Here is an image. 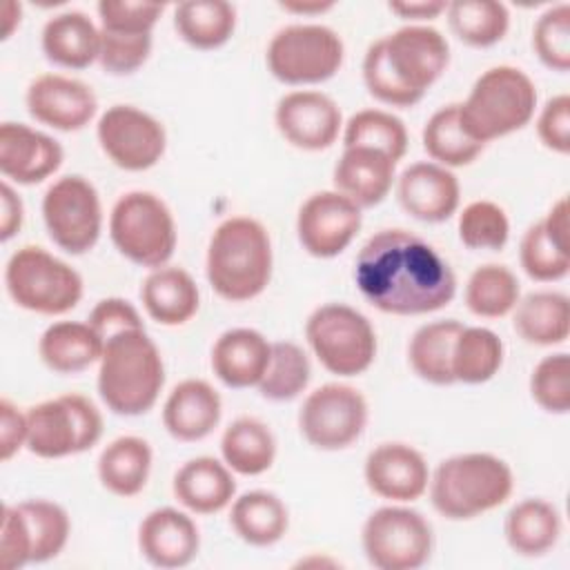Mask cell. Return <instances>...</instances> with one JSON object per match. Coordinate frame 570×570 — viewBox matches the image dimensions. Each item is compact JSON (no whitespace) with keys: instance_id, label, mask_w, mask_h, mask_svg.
<instances>
[{"instance_id":"obj_43","label":"cell","mask_w":570,"mask_h":570,"mask_svg":"<svg viewBox=\"0 0 570 570\" xmlns=\"http://www.w3.org/2000/svg\"><path fill=\"white\" fill-rule=\"evenodd\" d=\"M309 376L312 367L303 347L292 341H276L272 343L269 365L256 387L263 399L292 401L307 387Z\"/></svg>"},{"instance_id":"obj_25","label":"cell","mask_w":570,"mask_h":570,"mask_svg":"<svg viewBox=\"0 0 570 570\" xmlns=\"http://www.w3.org/2000/svg\"><path fill=\"white\" fill-rule=\"evenodd\" d=\"M396 163L372 147H343L334 165V187L363 207L379 205L394 185Z\"/></svg>"},{"instance_id":"obj_22","label":"cell","mask_w":570,"mask_h":570,"mask_svg":"<svg viewBox=\"0 0 570 570\" xmlns=\"http://www.w3.org/2000/svg\"><path fill=\"white\" fill-rule=\"evenodd\" d=\"M198 548V525L176 508H156L138 525V550L154 568L174 570L189 566Z\"/></svg>"},{"instance_id":"obj_53","label":"cell","mask_w":570,"mask_h":570,"mask_svg":"<svg viewBox=\"0 0 570 570\" xmlns=\"http://www.w3.org/2000/svg\"><path fill=\"white\" fill-rule=\"evenodd\" d=\"M27 445V412L22 414L9 399L0 401V461H9Z\"/></svg>"},{"instance_id":"obj_5","label":"cell","mask_w":570,"mask_h":570,"mask_svg":"<svg viewBox=\"0 0 570 570\" xmlns=\"http://www.w3.org/2000/svg\"><path fill=\"white\" fill-rule=\"evenodd\" d=\"M537 109V87L532 78L512 65L485 69L472 85L468 98L459 102L463 131L485 145L494 138L523 129Z\"/></svg>"},{"instance_id":"obj_44","label":"cell","mask_w":570,"mask_h":570,"mask_svg":"<svg viewBox=\"0 0 570 570\" xmlns=\"http://www.w3.org/2000/svg\"><path fill=\"white\" fill-rule=\"evenodd\" d=\"M519 261L523 272L539 283L561 281L570 272L568 247L550 238L541 220L530 225L523 234L519 245Z\"/></svg>"},{"instance_id":"obj_6","label":"cell","mask_w":570,"mask_h":570,"mask_svg":"<svg viewBox=\"0 0 570 570\" xmlns=\"http://www.w3.org/2000/svg\"><path fill=\"white\" fill-rule=\"evenodd\" d=\"M4 287L18 307L45 316L65 314L82 298L80 274L38 245H24L9 256Z\"/></svg>"},{"instance_id":"obj_40","label":"cell","mask_w":570,"mask_h":570,"mask_svg":"<svg viewBox=\"0 0 570 570\" xmlns=\"http://www.w3.org/2000/svg\"><path fill=\"white\" fill-rule=\"evenodd\" d=\"M445 13L452 33L470 47H492L510 27L508 7L494 0H454L448 2Z\"/></svg>"},{"instance_id":"obj_12","label":"cell","mask_w":570,"mask_h":570,"mask_svg":"<svg viewBox=\"0 0 570 570\" xmlns=\"http://www.w3.org/2000/svg\"><path fill=\"white\" fill-rule=\"evenodd\" d=\"M42 220L49 238L67 254L80 256L94 249L102 232L96 187L78 174L58 178L42 196Z\"/></svg>"},{"instance_id":"obj_21","label":"cell","mask_w":570,"mask_h":570,"mask_svg":"<svg viewBox=\"0 0 570 570\" xmlns=\"http://www.w3.org/2000/svg\"><path fill=\"white\" fill-rule=\"evenodd\" d=\"M62 165V147L51 136L24 125H0V171L18 185H38Z\"/></svg>"},{"instance_id":"obj_3","label":"cell","mask_w":570,"mask_h":570,"mask_svg":"<svg viewBox=\"0 0 570 570\" xmlns=\"http://www.w3.org/2000/svg\"><path fill=\"white\" fill-rule=\"evenodd\" d=\"M272 240L267 229L249 216L223 220L207 245L205 272L212 289L229 301H252L272 278Z\"/></svg>"},{"instance_id":"obj_38","label":"cell","mask_w":570,"mask_h":570,"mask_svg":"<svg viewBox=\"0 0 570 570\" xmlns=\"http://www.w3.org/2000/svg\"><path fill=\"white\" fill-rule=\"evenodd\" d=\"M503 341L488 327H465L459 332L452 350L454 383L479 385L490 381L503 365Z\"/></svg>"},{"instance_id":"obj_23","label":"cell","mask_w":570,"mask_h":570,"mask_svg":"<svg viewBox=\"0 0 570 570\" xmlns=\"http://www.w3.org/2000/svg\"><path fill=\"white\" fill-rule=\"evenodd\" d=\"M223 414L220 394L203 379L180 381L163 405V425L176 441H200L214 432Z\"/></svg>"},{"instance_id":"obj_30","label":"cell","mask_w":570,"mask_h":570,"mask_svg":"<svg viewBox=\"0 0 570 570\" xmlns=\"http://www.w3.org/2000/svg\"><path fill=\"white\" fill-rule=\"evenodd\" d=\"M512 325L530 345H561L570 334V301L561 292H530L514 305Z\"/></svg>"},{"instance_id":"obj_37","label":"cell","mask_w":570,"mask_h":570,"mask_svg":"<svg viewBox=\"0 0 570 570\" xmlns=\"http://www.w3.org/2000/svg\"><path fill=\"white\" fill-rule=\"evenodd\" d=\"M20 514L31 563H42L62 552L71 534V521L62 505L47 499H27L16 503Z\"/></svg>"},{"instance_id":"obj_52","label":"cell","mask_w":570,"mask_h":570,"mask_svg":"<svg viewBox=\"0 0 570 570\" xmlns=\"http://www.w3.org/2000/svg\"><path fill=\"white\" fill-rule=\"evenodd\" d=\"M87 323L102 336V341L109 338L111 334L122 332V330L145 327L138 309L129 301L118 298V296H109V298L98 301L94 305V309L89 312Z\"/></svg>"},{"instance_id":"obj_8","label":"cell","mask_w":570,"mask_h":570,"mask_svg":"<svg viewBox=\"0 0 570 570\" xmlns=\"http://www.w3.org/2000/svg\"><path fill=\"white\" fill-rule=\"evenodd\" d=\"M305 338L318 363L338 376L363 374L376 358L372 323L345 303L316 307L305 323Z\"/></svg>"},{"instance_id":"obj_15","label":"cell","mask_w":570,"mask_h":570,"mask_svg":"<svg viewBox=\"0 0 570 570\" xmlns=\"http://www.w3.org/2000/svg\"><path fill=\"white\" fill-rule=\"evenodd\" d=\"M379 40L390 71L419 100L448 69L450 45L434 27L407 24Z\"/></svg>"},{"instance_id":"obj_18","label":"cell","mask_w":570,"mask_h":570,"mask_svg":"<svg viewBox=\"0 0 570 570\" xmlns=\"http://www.w3.org/2000/svg\"><path fill=\"white\" fill-rule=\"evenodd\" d=\"M27 111L33 120L58 131H78L91 122L98 111L96 94L78 78L62 73H42L27 87Z\"/></svg>"},{"instance_id":"obj_29","label":"cell","mask_w":570,"mask_h":570,"mask_svg":"<svg viewBox=\"0 0 570 570\" xmlns=\"http://www.w3.org/2000/svg\"><path fill=\"white\" fill-rule=\"evenodd\" d=\"M105 341L89 325L80 321L51 323L40 341L38 354L42 363L58 374H78L100 361Z\"/></svg>"},{"instance_id":"obj_19","label":"cell","mask_w":570,"mask_h":570,"mask_svg":"<svg viewBox=\"0 0 570 570\" xmlns=\"http://www.w3.org/2000/svg\"><path fill=\"white\" fill-rule=\"evenodd\" d=\"M367 488L387 501H416L430 483V470L423 454L399 441L376 445L363 465Z\"/></svg>"},{"instance_id":"obj_47","label":"cell","mask_w":570,"mask_h":570,"mask_svg":"<svg viewBox=\"0 0 570 570\" xmlns=\"http://www.w3.org/2000/svg\"><path fill=\"white\" fill-rule=\"evenodd\" d=\"M534 403L550 414L570 412V356L566 352L543 356L530 374Z\"/></svg>"},{"instance_id":"obj_27","label":"cell","mask_w":570,"mask_h":570,"mask_svg":"<svg viewBox=\"0 0 570 570\" xmlns=\"http://www.w3.org/2000/svg\"><path fill=\"white\" fill-rule=\"evenodd\" d=\"M140 301L149 318L174 327L187 323L200 305L196 281L183 267H156L140 287Z\"/></svg>"},{"instance_id":"obj_50","label":"cell","mask_w":570,"mask_h":570,"mask_svg":"<svg viewBox=\"0 0 570 570\" xmlns=\"http://www.w3.org/2000/svg\"><path fill=\"white\" fill-rule=\"evenodd\" d=\"M363 82L367 87V91L392 107H412L419 102L416 96H412L399 80L396 76L390 71L385 58H383V49H381V40L372 42L365 51L363 58Z\"/></svg>"},{"instance_id":"obj_13","label":"cell","mask_w":570,"mask_h":570,"mask_svg":"<svg viewBox=\"0 0 570 570\" xmlns=\"http://www.w3.org/2000/svg\"><path fill=\"white\" fill-rule=\"evenodd\" d=\"M367 425L365 396L345 383H325L309 392L298 412V430L318 450L350 448Z\"/></svg>"},{"instance_id":"obj_9","label":"cell","mask_w":570,"mask_h":570,"mask_svg":"<svg viewBox=\"0 0 570 570\" xmlns=\"http://www.w3.org/2000/svg\"><path fill=\"white\" fill-rule=\"evenodd\" d=\"M102 416L82 394H60L27 410V450L40 459H62L94 448Z\"/></svg>"},{"instance_id":"obj_10","label":"cell","mask_w":570,"mask_h":570,"mask_svg":"<svg viewBox=\"0 0 570 570\" xmlns=\"http://www.w3.org/2000/svg\"><path fill=\"white\" fill-rule=\"evenodd\" d=\"M345 45L325 24H287L267 45V67L285 85H316L330 80L343 65Z\"/></svg>"},{"instance_id":"obj_20","label":"cell","mask_w":570,"mask_h":570,"mask_svg":"<svg viewBox=\"0 0 570 570\" xmlns=\"http://www.w3.org/2000/svg\"><path fill=\"white\" fill-rule=\"evenodd\" d=\"M396 196L401 207L416 220L443 223L461 200L459 178L436 163H412L396 178Z\"/></svg>"},{"instance_id":"obj_45","label":"cell","mask_w":570,"mask_h":570,"mask_svg":"<svg viewBox=\"0 0 570 570\" xmlns=\"http://www.w3.org/2000/svg\"><path fill=\"white\" fill-rule=\"evenodd\" d=\"M459 238L468 249H503L510 238L505 209L492 200H472L459 214Z\"/></svg>"},{"instance_id":"obj_24","label":"cell","mask_w":570,"mask_h":570,"mask_svg":"<svg viewBox=\"0 0 570 570\" xmlns=\"http://www.w3.org/2000/svg\"><path fill=\"white\" fill-rule=\"evenodd\" d=\"M272 343L252 327L223 332L212 347V370L227 387L243 390L258 385L269 365Z\"/></svg>"},{"instance_id":"obj_49","label":"cell","mask_w":570,"mask_h":570,"mask_svg":"<svg viewBox=\"0 0 570 570\" xmlns=\"http://www.w3.org/2000/svg\"><path fill=\"white\" fill-rule=\"evenodd\" d=\"M163 9L158 2L102 0L98 2L100 29L114 33H151Z\"/></svg>"},{"instance_id":"obj_57","label":"cell","mask_w":570,"mask_h":570,"mask_svg":"<svg viewBox=\"0 0 570 570\" xmlns=\"http://www.w3.org/2000/svg\"><path fill=\"white\" fill-rule=\"evenodd\" d=\"M20 13H22V9H20V4H18V2L9 0V2L4 4V9H2V16H4V24H2V40L11 38V33H13V29H16V22H20Z\"/></svg>"},{"instance_id":"obj_28","label":"cell","mask_w":570,"mask_h":570,"mask_svg":"<svg viewBox=\"0 0 570 570\" xmlns=\"http://www.w3.org/2000/svg\"><path fill=\"white\" fill-rule=\"evenodd\" d=\"M42 51L65 69H85L100 56V29L82 11H65L42 27Z\"/></svg>"},{"instance_id":"obj_46","label":"cell","mask_w":570,"mask_h":570,"mask_svg":"<svg viewBox=\"0 0 570 570\" xmlns=\"http://www.w3.org/2000/svg\"><path fill=\"white\" fill-rule=\"evenodd\" d=\"M532 47L539 60L559 73L570 69V4L546 9L532 29Z\"/></svg>"},{"instance_id":"obj_48","label":"cell","mask_w":570,"mask_h":570,"mask_svg":"<svg viewBox=\"0 0 570 570\" xmlns=\"http://www.w3.org/2000/svg\"><path fill=\"white\" fill-rule=\"evenodd\" d=\"M151 53V33H114L100 29L98 62L105 73L129 76L138 71Z\"/></svg>"},{"instance_id":"obj_1","label":"cell","mask_w":570,"mask_h":570,"mask_svg":"<svg viewBox=\"0 0 570 570\" xmlns=\"http://www.w3.org/2000/svg\"><path fill=\"white\" fill-rule=\"evenodd\" d=\"M354 281L363 298L394 316L430 314L456 294L450 263L410 229H381L365 240L354 261Z\"/></svg>"},{"instance_id":"obj_36","label":"cell","mask_w":570,"mask_h":570,"mask_svg":"<svg viewBox=\"0 0 570 570\" xmlns=\"http://www.w3.org/2000/svg\"><path fill=\"white\" fill-rule=\"evenodd\" d=\"M174 29L194 49L223 47L236 29V9L225 0H187L174 9Z\"/></svg>"},{"instance_id":"obj_33","label":"cell","mask_w":570,"mask_h":570,"mask_svg":"<svg viewBox=\"0 0 570 570\" xmlns=\"http://www.w3.org/2000/svg\"><path fill=\"white\" fill-rule=\"evenodd\" d=\"M229 525L245 543L265 548L285 537L289 512L278 494L267 490H249L234 499Z\"/></svg>"},{"instance_id":"obj_7","label":"cell","mask_w":570,"mask_h":570,"mask_svg":"<svg viewBox=\"0 0 570 570\" xmlns=\"http://www.w3.org/2000/svg\"><path fill=\"white\" fill-rule=\"evenodd\" d=\"M116 249L140 267H163L176 249V223L165 200L151 191L122 194L109 214Z\"/></svg>"},{"instance_id":"obj_32","label":"cell","mask_w":570,"mask_h":570,"mask_svg":"<svg viewBox=\"0 0 570 570\" xmlns=\"http://www.w3.org/2000/svg\"><path fill=\"white\" fill-rule=\"evenodd\" d=\"M96 470L105 490L122 499L136 497L151 472V448L140 436H118L100 452Z\"/></svg>"},{"instance_id":"obj_39","label":"cell","mask_w":570,"mask_h":570,"mask_svg":"<svg viewBox=\"0 0 570 570\" xmlns=\"http://www.w3.org/2000/svg\"><path fill=\"white\" fill-rule=\"evenodd\" d=\"M485 145L472 140L459 120V102L445 105L430 116L423 127V149L441 167L470 165Z\"/></svg>"},{"instance_id":"obj_35","label":"cell","mask_w":570,"mask_h":570,"mask_svg":"<svg viewBox=\"0 0 570 570\" xmlns=\"http://www.w3.org/2000/svg\"><path fill=\"white\" fill-rule=\"evenodd\" d=\"M463 323L456 318L421 325L407 345V361L414 374L432 385H452V350Z\"/></svg>"},{"instance_id":"obj_11","label":"cell","mask_w":570,"mask_h":570,"mask_svg":"<svg viewBox=\"0 0 570 570\" xmlns=\"http://www.w3.org/2000/svg\"><path fill=\"white\" fill-rule=\"evenodd\" d=\"M361 541L370 566L376 570H416L428 563L434 546L425 517L401 505L374 510L363 523Z\"/></svg>"},{"instance_id":"obj_34","label":"cell","mask_w":570,"mask_h":570,"mask_svg":"<svg viewBox=\"0 0 570 570\" xmlns=\"http://www.w3.org/2000/svg\"><path fill=\"white\" fill-rule=\"evenodd\" d=\"M220 454L229 470L243 476H258L267 472L276 459V439L263 421L240 416L225 428Z\"/></svg>"},{"instance_id":"obj_55","label":"cell","mask_w":570,"mask_h":570,"mask_svg":"<svg viewBox=\"0 0 570 570\" xmlns=\"http://www.w3.org/2000/svg\"><path fill=\"white\" fill-rule=\"evenodd\" d=\"M387 9L405 20H432V18H439L448 9V2H443V0H394L387 4Z\"/></svg>"},{"instance_id":"obj_26","label":"cell","mask_w":570,"mask_h":570,"mask_svg":"<svg viewBox=\"0 0 570 570\" xmlns=\"http://www.w3.org/2000/svg\"><path fill=\"white\" fill-rule=\"evenodd\" d=\"M174 497L196 514H216L225 510L234 494L236 481L225 461L214 456H196L174 474Z\"/></svg>"},{"instance_id":"obj_31","label":"cell","mask_w":570,"mask_h":570,"mask_svg":"<svg viewBox=\"0 0 570 570\" xmlns=\"http://www.w3.org/2000/svg\"><path fill=\"white\" fill-rule=\"evenodd\" d=\"M503 534L512 552L541 557L550 552L561 537V514L550 501L523 499L505 514Z\"/></svg>"},{"instance_id":"obj_51","label":"cell","mask_w":570,"mask_h":570,"mask_svg":"<svg viewBox=\"0 0 570 570\" xmlns=\"http://www.w3.org/2000/svg\"><path fill=\"white\" fill-rule=\"evenodd\" d=\"M539 140L554 154L566 156L570 151V96H552L537 118Z\"/></svg>"},{"instance_id":"obj_54","label":"cell","mask_w":570,"mask_h":570,"mask_svg":"<svg viewBox=\"0 0 570 570\" xmlns=\"http://www.w3.org/2000/svg\"><path fill=\"white\" fill-rule=\"evenodd\" d=\"M24 207L20 196L13 191V187L4 180L0 185V238L7 243L11 236H16L22 227Z\"/></svg>"},{"instance_id":"obj_14","label":"cell","mask_w":570,"mask_h":570,"mask_svg":"<svg viewBox=\"0 0 570 570\" xmlns=\"http://www.w3.org/2000/svg\"><path fill=\"white\" fill-rule=\"evenodd\" d=\"M96 136L102 154L125 171L154 167L167 147L160 120L134 105H111L98 118Z\"/></svg>"},{"instance_id":"obj_16","label":"cell","mask_w":570,"mask_h":570,"mask_svg":"<svg viewBox=\"0 0 570 570\" xmlns=\"http://www.w3.org/2000/svg\"><path fill=\"white\" fill-rule=\"evenodd\" d=\"M361 207L336 189L312 194L298 209L296 234L303 249L316 258L338 256L358 234Z\"/></svg>"},{"instance_id":"obj_2","label":"cell","mask_w":570,"mask_h":570,"mask_svg":"<svg viewBox=\"0 0 570 570\" xmlns=\"http://www.w3.org/2000/svg\"><path fill=\"white\" fill-rule=\"evenodd\" d=\"M163 385V356L145 327L122 330L105 338L98 361V394L114 414L138 416L149 412Z\"/></svg>"},{"instance_id":"obj_41","label":"cell","mask_w":570,"mask_h":570,"mask_svg":"<svg viewBox=\"0 0 570 570\" xmlns=\"http://www.w3.org/2000/svg\"><path fill=\"white\" fill-rule=\"evenodd\" d=\"M521 298L517 274L499 263L476 267L465 285V305L474 316L501 318L514 309Z\"/></svg>"},{"instance_id":"obj_17","label":"cell","mask_w":570,"mask_h":570,"mask_svg":"<svg viewBox=\"0 0 570 570\" xmlns=\"http://www.w3.org/2000/svg\"><path fill=\"white\" fill-rule=\"evenodd\" d=\"M281 136L296 149L321 151L336 142L343 118L338 105L321 91H289L274 111Z\"/></svg>"},{"instance_id":"obj_4","label":"cell","mask_w":570,"mask_h":570,"mask_svg":"<svg viewBox=\"0 0 570 570\" xmlns=\"http://www.w3.org/2000/svg\"><path fill=\"white\" fill-rule=\"evenodd\" d=\"M430 501L450 521H468L505 503L514 488L510 465L490 452H465L441 461L430 476Z\"/></svg>"},{"instance_id":"obj_42","label":"cell","mask_w":570,"mask_h":570,"mask_svg":"<svg viewBox=\"0 0 570 570\" xmlns=\"http://www.w3.org/2000/svg\"><path fill=\"white\" fill-rule=\"evenodd\" d=\"M343 147H372L399 163L407 151V129L390 111L361 109L345 122Z\"/></svg>"},{"instance_id":"obj_56","label":"cell","mask_w":570,"mask_h":570,"mask_svg":"<svg viewBox=\"0 0 570 570\" xmlns=\"http://www.w3.org/2000/svg\"><path fill=\"white\" fill-rule=\"evenodd\" d=\"M278 4H281V9L296 13V16H318V13L334 9L332 0H285Z\"/></svg>"}]
</instances>
